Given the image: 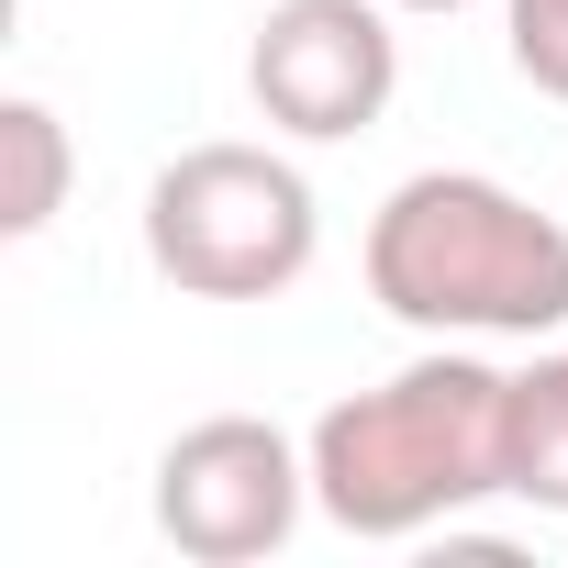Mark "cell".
<instances>
[{"mask_svg":"<svg viewBox=\"0 0 568 568\" xmlns=\"http://www.w3.org/2000/svg\"><path fill=\"white\" fill-rule=\"evenodd\" d=\"M390 12H468V0H390Z\"/></svg>","mask_w":568,"mask_h":568,"instance_id":"9","label":"cell"},{"mask_svg":"<svg viewBox=\"0 0 568 568\" xmlns=\"http://www.w3.org/2000/svg\"><path fill=\"white\" fill-rule=\"evenodd\" d=\"M245 90L278 134L302 145H346L390 112L402 90V34L390 0H267L256 45H245Z\"/></svg>","mask_w":568,"mask_h":568,"instance_id":"5","label":"cell"},{"mask_svg":"<svg viewBox=\"0 0 568 568\" xmlns=\"http://www.w3.org/2000/svg\"><path fill=\"white\" fill-rule=\"evenodd\" d=\"M501 45H513L524 90L568 101V0H501Z\"/></svg>","mask_w":568,"mask_h":568,"instance_id":"8","label":"cell"},{"mask_svg":"<svg viewBox=\"0 0 568 568\" xmlns=\"http://www.w3.org/2000/svg\"><path fill=\"white\" fill-rule=\"evenodd\" d=\"M501 446H513V501L568 513V346H546V357L513 368V424H501Z\"/></svg>","mask_w":568,"mask_h":568,"instance_id":"7","label":"cell"},{"mask_svg":"<svg viewBox=\"0 0 568 568\" xmlns=\"http://www.w3.org/2000/svg\"><path fill=\"white\" fill-rule=\"evenodd\" d=\"M368 302L413 335H568V223L479 168H424L368 223Z\"/></svg>","mask_w":568,"mask_h":568,"instance_id":"2","label":"cell"},{"mask_svg":"<svg viewBox=\"0 0 568 568\" xmlns=\"http://www.w3.org/2000/svg\"><path fill=\"white\" fill-rule=\"evenodd\" d=\"M145 256L190 302H278L324 256V201L278 145H190L145 179Z\"/></svg>","mask_w":568,"mask_h":568,"instance_id":"3","label":"cell"},{"mask_svg":"<svg viewBox=\"0 0 568 568\" xmlns=\"http://www.w3.org/2000/svg\"><path fill=\"white\" fill-rule=\"evenodd\" d=\"M68 179H79L68 123H57L34 90H12V101H0V234L34 245V234L68 212Z\"/></svg>","mask_w":568,"mask_h":568,"instance_id":"6","label":"cell"},{"mask_svg":"<svg viewBox=\"0 0 568 568\" xmlns=\"http://www.w3.org/2000/svg\"><path fill=\"white\" fill-rule=\"evenodd\" d=\"M501 424H513V368L435 335L413 368H390L379 390H346L313 424V513L368 535V546L435 535L468 501L513 490Z\"/></svg>","mask_w":568,"mask_h":568,"instance_id":"1","label":"cell"},{"mask_svg":"<svg viewBox=\"0 0 568 568\" xmlns=\"http://www.w3.org/2000/svg\"><path fill=\"white\" fill-rule=\"evenodd\" d=\"M313 513V435H278L267 413H212L156 457V535L201 568H256Z\"/></svg>","mask_w":568,"mask_h":568,"instance_id":"4","label":"cell"}]
</instances>
